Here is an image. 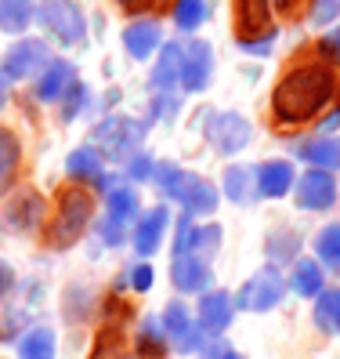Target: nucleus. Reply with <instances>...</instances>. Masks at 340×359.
<instances>
[{
    "mask_svg": "<svg viewBox=\"0 0 340 359\" xmlns=\"http://www.w3.org/2000/svg\"><path fill=\"white\" fill-rule=\"evenodd\" d=\"M167 225H170L167 207H153V210H145V215L138 218V225H134V250L141 258H148V255H156V250H160Z\"/></svg>",
    "mask_w": 340,
    "mask_h": 359,
    "instance_id": "f3484780",
    "label": "nucleus"
},
{
    "mask_svg": "<svg viewBox=\"0 0 340 359\" xmlns=\"http://www.w3.org/2000/svg\"><path fill=\"white\" fill-rule=\"evenodd\" d=\"M4 105H8V76L0 73V109H4Z\"/></svg>",
    "mask_w": 340,
    "mask_h": 359,
    "instance_id": "c03bdc74",
    "label": "nucleus"
},
{
    "mask_svg": "<svg viewBox=\"0 0 340 359\" xmlns=\"http://www.w3.org/2000/svg\"><path fill=\"white\" fill-rule=\"evenodd\" d=\"M87 222H91V196L83 193V189H76V185L62 189L58 193V210H55V225H51V247H58V250L73 247L83 236Z\"/></svg>",
    "mask_w": 340,
    "mask_h": 359,
    "instance_id": "7ed1b4c3",
    "label": "nucleus"
},
{
    "mask_svg": "<svg viewBox=\"0 0 340 359\" xmlns=\"http://www.w3.org/2000/svg\"><path fill=\"white\" fill-rule=\"evenodd\" d=\"M73 83H76L73 62H66V58H51L48 66H44V73L36 76V98H40V102H48V105H55V102H62V98L69 95Z\"/></svg>",
    "mask_w": 340,
    "mask_h": 359,
    "instance_id": "4468645a",
    "label": "nucleus"
},
{
    "mask_svg": "<svg viewBox=\"0 0 340 359\" xmlns=\"http://www.w3.org/2000/svg\"><path fill=\"white\" fill-rule=\"evenodd\" d=\"M170 280L185 294H206L210 283H214V272H210L206 258H199V255H174V262H170Z\"/></svg>",
    "mask_w": 340,
    "mask_h": 359,
    "instance_id": "f8f14e48",
    "label": "nucleus"
},
{
    "mask_svg": "<svg viewBox=\"0 0 340 359\" xmlns=\"http://www.w3.org/2000/svg\"><path fill=\"white\" fill-rule=\"evenodd\" d=\"M160 44H163V29L156 18H138V22H131L123 29V48L131 58H141V62L153 58Z\"/></svg>",
    "mask_w": 340,
    "mask_h": 359,
    "instance_id": "dca6fc26",
    "label": "nucleus"
},
{
    "mask_svg": "<svg viewBox=\"0 0 340 359\" xmlns=\"http://www.w3.org/2000/svg\"><path fill=\"white\" fill-rule=\"evenodd\" d=\"M91 359H138V355L123 345V337H120L116 330H101V334H98V345H94V352H91Z\"/></svg>",
    "mask_w": 340,
    "mask_h": 359,
    "instance_id": "72a5a7b5",
    "label": "nucleus"
},
{
    "mask_svg": "<svg viewBox=\"0 0 340 359\" xmlns=\"http://www.w3.org/2000/svg\"><path fill=\"white\" fill-rule=\"evenodd\" d=\"M8 218H11L15 229H36L40 218H44V200H40L36 193H22V196L11 203Z\"/></svg>",
    "mask_w": 340,
    "mask_h": 359,
    "instance_id": "bb28decb",
    "label": "nucleus"
},
{
    "mask_svg": "<svg viewBox=\"0 0 340 359\" xmlns=\"http://www.w3.org/2000/svg\"><path fill=\"white\" fill-rule=\"evenodd\" d=\"M181 55H185V44H167V48H163L153 76H148L153 91L170 95V88H174V83H181Z\"/></svg>",
    "mask_w": 340,
    "mask_h": 359,
    "instance_id": "aec40b11",
    "label": "nucleus"
},
{
    "mask_svg": "<svg viewBox=\"0 0 340 359\" xmlns=\"http://www.w3.org/2000/svg\"><path fill=\"white\" fill-rule=\"evenodd\" d=\"M333 95H337V73L323 62H301L275 83L271 109L279 123H308L333 102Z\"/></svg>",
    "mask_w": 340,
    "mask_h": 359,
    "instance_id": "f257e3e1",
    "label": "nucleus"
},
{
    "mask_svg": "<svg viewBox=\"0 0 340 359\" xmlns=\"http://www.w3.org/2000/svg\"><path fill=\"white\" fill-rule=\"evenodd\" d=\"M66 171L76 182H101V153L94 149V145H80V149L69 153Z\"/></svg>",
    "mask_w": 340,
    "mask_h": 359,
    "instance_id": "4be33fe9",
    "label": "nucleus"
},
{
    "mask_svg": "<svg viewBox=\"0 0 340 359\" xmlns=\"http://www.w3.org/2000/svg\"><path fill=\"white\" fill-rule=\"evenodd\" d=\"M167 345H170V337H167L163 323H160V320H141L138 352H141V355H160V352H167Z\"/></svg>",
    "mask_w": 340,
    "mask_h": 359,
    "instance_id": "7c9ffc66",
    "label": "nucleus"
},
{
    "mask_svg": "<svg viewBox=\"0 0 340 359\" xmlns=\"http://www.w3.org/2000/svg\"><path fill=\"white\" fill-rule=\"evenodd\" d=\"M105 203H109V215L120 218V222L138 218V193H134L131 185H113L109 196H105Z\"/></svg>",
    "mask_w": 340,
    "mask_h": 359,
    "instance_id": "c756f323",
    "label": "nucleus"
},
{
    "mask_svg": "<svg viewBox=\"0 0 340 359\" xmlns=\"http://www.w3.org/2000/svg\"><path fill=\"white\" fill-rule=\"evenodd\" d=\"M301 160L318 171H340V142L337 138H311L301 145Z\"/></svg>",
    "mask_w": 340,
    "mask_h": 359,
    "instance_id": "412c9836",
    "label": "nucleus"
},
{
    "mask_svg": "<svg viewBox=\"0 0 340 359\" xmlns=\"http://www.w3.org/2000/svg\"><path fill=\"white\" fill-rule=\"evenodd\" d=\"M293 290L301 294V298H318V294L326 290V276H323V265L315 258H304L297 262L293 269Z\"/></svg>",
    "mask_w": 340,
    "mask_h": 359,
    "instance_id": "b1692460",
    "label": "nucleus"
},
{
    "mask_svg": "<svg viewBox=\"0 0 340 359\" xmlns=\"http://www.w3.org/2000/svg\"><path fill=\"white\" fill-rule=\"evenodd\" d=\"M221 359H243L239 352H221Z\"/></svg>",
    "mask_w": 340,
    "mask_h": 359,
    "instance_id": "a18cd8bd",
    "label": "nucleus"
},
{
    "mask_svg": "<svg viewBox=\"0 0 340 359\" xmlns=\"http://www.w3.org/2000/svg\"><path fill=\"white\" fill-rule=\"evenodd\" d=\"M232 309H236V302L228 298V290H206L196 309V323L210 334H221L232 323Z\"/></svg>",
    "mask_w": 340,
    "mask_h": 359,
    "instance_id": "a211bd4d",
    "label": "nucleus"
},
{
    "mask_svg": "<svg viewBox=\"0 0 340 359\" xmlns=\"http://www.w3.org/2000/svg\"><path fill=\"white\" fill-rule=\"evenodd\" d=\"M225 193L236 203H250V196L257 193V178H253L250 167H228L225 171Z\"/></svg>",
    "mask_w": 340,
    "mask_h": 359,
    "instance_id": "cd10ccee",
    "label": "nucleus"
},
{
    "mask_svg": "<svg viewBox=\"0 0 340 359\" xmlns=\"http://www.w3.org/2000/svg\"><path fill=\"white\" fill-rule=\"evenodd\" d=\"M18 160H22V145H18L15 131L0 128V196L11 189L15 175H18Z\"/></svg>",
    "mask_w": 340,
    "mask_h": 359,
    "instance_id": "5701e85b",
    "label": "nucleus"
},
{
    "mask_svg": "<svg viewBox=\"0 0 340 359\" xmlns=\"http://www.w3.org/2000/svg\"><path fill=\"white\" fill-rule=\"evenodd\" d=\"M11 283H15V272H11V265L8 262H0V298L11 290Z\"/></svg>",
    "mask_w": 340,
    "mask_h": 359,
    "instance_id": "37998d69",
    "label": "nucleus"
},
{
    "mask_svg": "<svg viewBox=\"0 0 340 359\" xmlns=\"http://www.w3.org/2000/svg\"><path fill=\"white\" fill-rule=\"evenodd\" d=\"M163 330H167V337L174 341L181 352H196V348H203V327L192 320V312H188L181 302H170L167 305V312H163Z\"/></svg>",
    "mask_w": 340,
    "mask_h": 359,
    "instance_id": "9b49d317",
    "label": "nucleus"
},
{
    "mask_svg": "<svg viewBox=\"0 0 340 359\" xmlns=\"http://www.w3.org/2000/svg\"><path fill=\"white\" fill-rule=\"evenodd\" d=\"M174 109H178V98H174V95H160L156 105H153V113L163 116V120H167V116H174Z\"/></svg>",
    "mask_w": 340,
    "mask_h": 359,
    "instance_id": "a19ab883",
    "label": "nucleus"
},
{
    "mask_svg": "<svg viewBox=\"0 0 340 359\" xmlns=\"http://www.w3.org/2000/svg\"><path fill=\"white\" fill-rule=\"evenodd\" d=\"M301 0H236V33L239 40H257L275 33L271 18L275 15H293Z\"/></svg>",
    "mask_w": 340,
    "mask_h": 359,
    "instance_id": "423d86ee",
    "label": "nucleus"
},
{
    "mask_svg": "<svg viewBox=\"0 0 340 359\" xmlns=\"http://www.w3.org/2000/svg\"><path fill=\"white\" fill-rule=\"evenodd\" d=\"M206 18V0H174V26L178 29H199Z\"/></svg>",
    "mask_w": 340,
    "mask_h": 359,
    "instance_id": "473e14b6",
    "label": "nucleus"
},
{
    "mask_svg": "<svg viewBox=\"0 0 340 359\" xmlns=\"http://www.w3.org/2000/svg\"><path fill=\"white\" fill-rule=\"evenodd\" d=\"M163 189V196H170L174 203H181L188 215H214L218 210V189L210 185L206 178L192 175V171H185V167L178 163H163L156 167V175H153Z\"/></svg>",
    "mask_w": 340,
    "mask_h": 359,
    "instance_id": "f03ea898",
    "label": "nucleus"
},
{
    "mask_svg": "<svg viewBox=\"0 0 340 359\" xmlns=\"http://www.w3.org/2000/svg\"><path fill=\"white\" fill-rule=\"evenodd\" d=\"M311 22L315 26H326V22H333V18L340 15V0H311Z\"/></svg>",
    "mask_w": 340,
    "mask_h": 359,
    "instance_id": "e433bc0d",
    "label": "nucleus"
},
{
    "mask_svg": "<svg viewBox=\"0 0 340 359\" xmlns=\"http://www.w3.org/2000/svg\"><path fill=\"white\" fill-rule=\"evenodd\" d=\"M123 225H127V222H120V218H113V215H109V218L101 222V240L109 243V247H120V243L127 240V232H123Z\"/></svg>",
    "mask_w": 340,
    "mask_h": 359,
    "instance_id": "58836bf2",
    "label": "nucleus"
},
{
    "mask_svg": "<svg viewBox=\"0 0 340 359\" xmlns=\"http://www.w3.org/2000/svg\"><path fill=\"white\" fill-rule=\"evenodd\" d=\"M127 175H131L134 182H148V178L156 175V163H153V156L134 153V156H131V171H127Z\"/></svg>",
    "mask_w": 340,
    "mask_h": 359,
    "instance_id": "4c0bfd02",
    "label": "nucleus"
},
{
    "mask_svg": "<svg viewBox=\"0 0 340 359\" xmlns=\"http://www.w3.org/2000/svg\"><path fill=\"white\" fill-rule=\"evenodd\" d=\"M131 283H134V290H148V287H153V269H148V265H134L131 269Z\"/></svg>",
    "mask_w": 340,
    "mask_h": 359,
    "instance_id": "ea45409f",
    "label": "nucleus"
},
{
    "mask_svg": "<svg viewBox=\"0 0 340 359\" xmlns=\"http://www.w3.org/2000/svg\"><path fill=\"white\" fill-rule=\"evenodd\" d=\"M253 178H257V193L268 196V200L286 196L290 189L297 185V178H293V163H290V160H268V163H261L257 171H253Z\"/></svg>",
    "mask_w": 340,
    "mask_h": 359,
    "instance_id": "6ab92c4d",
    "label": "nucleus"
},
{
    "mask_svg": "<svg viewBox=\"0 0 340 359\" xmlns=\"http://www.w3.org/2000/svg\"><path fill=\"white\" fill-rule=\"evenodd\" d=\"M283 294H286V280L275 269H261V272H253V276L246 280V287L239 290V309L268 312V309H275L283 302Z\"/></svg>",
    "mask_w": 340,
    "mask_h": 359,
    "instance_id": "1a4fd4ad",
    "label": "nucleus"
},
{
    "mask_svg": "<svg viewBox=\"0 0 340 359\" xmlns=\"http://www.w3.org/2000/svg\"><path fill=\"white\" fill-rule=\"evenodd\" d=\"M221 243V229L218 225H192L188 218H181L178 225V243H174V255H199L210 258Z\"/></svg>",
    "mask_w": 340,
    "mask_h": 359,
    "instance_id": "2eb2a0df",
    "label": "nucleus"
},
{
    "mask_svg": "<svg viewBox=\"0 0 340 359\" xmlns=\"http://www.w3.org/2000/svg\"><path fill=\"white\" fill-rule=\"evenodd\" d=\"M33 18H36L33 0H0V29L4 33H26Z\"/></svg>",
    "mask_w": 340,
    "mask_h": 359,
    "instance_id": "a878e982",
    "label": "nucleus"
},
{
    "mask_svg": "<svg viewBox=\"0 0 340 359\" xmlns=\"http://www.w3.org/2000/svg\"><path fill=\"white\" fill-rule=\"evenodd\" d=\"M120 8L127 15H160L170 8V0H120Z\"/></svg>",
    "mask_w": 340,
    "mask_h": 359,
    "instance_id": "c9c22d12",
    "label": "nucleus"
},
{
    "mask_svg": "<svg viewBox=\"0 0 340 359\" xmlns=\"http://www.w3.org/2000/svg\"><path fill=\"white\" fill-rule=\"evenodd\" d=\"M145 128L131 116H105L94 128V149L113 160H131L141 149Z\"/></svg>",
    "mask_w": 340,
    "mask_h": 359,
    "instance_id": "39448f33",
    "label": "nucleus"
},
{
    "mask_svg": "<svg viewBox=\"0 0 340 359\" xmlns=\"http://www.w3.org/2000/svg\"><path fill=\"white\" fill-rule=\"evenodd\" d=\"M203 135H206V142L214 145L218 153H225V156L246 149L250 138H253L250 120L239 116V113H210L206 123H203Z\"/></svg>",
    "mask_w": 340,
    "mask_h": 359,
    "instance_id": "0eeeda50",
    "label": "nucleus"
},
{
    "mask_svg": "<svg viewBox=\"0 0 340 359\" xmlns=\"http://www.w3.org/2000/svg\"><path fill=\"white\" fill-rule=\"evenodd\" d=\"M48 62H51V48L36 36H26V40H18V44H11V51L0 62V73L8 80H29L36 73H44Z\"/></svg>",
    "mask_w": 340,
    "mask_h": 359,
    "instance_id": "6e6552de",
    "label": "nucleus"
},
{
    "mask_svg": "<svg viewBox=\"0 0 340 359\" xmlns=\"http://www.w3.org/2000/svg\"><path fill=\"white\" fill-rule=\"evenodd\" d=\"M83 105H87V88H83V83L76 80L73 88H69V95L62 98V116H66V120H73V116L83 109Z\"/></svg>",
    "mask_w": 340,
    "mask_h": 359,
    "instance_id": "f704fd0d",
    "label": "nucleus"
},
{
    "mask_svg": "<svg viewBox=\"0 0 340 359\" xmlns=\"http://www.w3.org/2000/svg\"><path fill=\"white\" fill-rule=\"evenodd\" d=\"M315 327L318 330H340V290H323L315 298Z\"/></svg>",
    "mask_w": 340,
    "mask_h": 359,
    "instance_id": "c85d7f7f",
    "label": "nucleus"
},
{
    "mask_svg": "<svg viewBox=\"0 0 340 359\" xmlns=\"http://www.w3.org/2000/svg\"><path fill=\"white\" fill-rule=\"evenodd\" d=\"M297 203H301L304 210H330L337 203V182H333V175L318 171V167L304 171L301 178H297Z\"/></svg>",
    "mask_w": 340,
    "mask_h": 359,
    "instance_id": "9d476101",
    "label": "nucleus"
},
{
    "mask_svg": "<svg viewBox=\"0 0 340 359\" xmlns=\"http://www.w3.org/2000/svg\"><path fill=\"white\" fill-rule=\"evenodd\" d=\"M36 22L44 26L62 48H76L87 36V18L76 0H40L36 8Z\"/></svg>",
    "mask_w": 340,
    "mask_h": 359,
    "instance_id": "20e7f679",
    "label": "nucleus"
},
{
    "mask_svg": "<svg viewBox=\"0 0 340 359\" xmlns=\"http://www.w3.org/2000/svg\"><path fill=\"white\" fill-rule=\"evenodd\" d=\"M210 73H214V51L203 40H192L185 44V55H181V88L185 91H203L210 83Z\"/></svg>",
    "mask_w": 340,
    "mask_h": 359,
    "instance_id": "ddd939ff",
    "label": "nucleus"
},
{
    "mask_svg": "<svg viewBox=\"0 0 340 359\" xmlns=\"http://www.w3.org/2000/svg\"><path fill=\"white\" fill-rule=\"evenodd\" d=\"M55 348H58L55 330L48 327H36L18 337V359H55Z\"/></svg>",
    "mask_w": 340,
    "mask_h": 359,
    "instance_id": "393cba45",
    "label": "nucleus"
},
{
    "mask_svg": "<svg viewBox=\"0 0 340 359\" xmlns=\"http://www.w3.org/2000/svg\"><path fill=\"white\" fill-rule=\"evenodd\" d=\"M315 255L323 265L340 269V225H326L323 232L315 236Z\"/></svg>",
    "mask_w": 340,
    "mask_h": 359,
    "instance_id": "2f4dec72",
    "label": "nucleus"
},
{
    "mask_svg": "<svg viewBox=\"0 0 340 359\" xmlns=\"http://www.w3.org/2000/svg\"><path fill=\"white\" fill-rule=\"evenodd\" d=\"M318 51H323L326 58H337V62H340V29H333L323 44H318Z\"/></svg>",
    "mask_w": 340,
    "mask_h": 359,
    "instance_id": "79ce46f5",
    "label": "nucleus"
}]
</instances>
